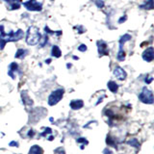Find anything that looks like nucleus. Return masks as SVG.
Wrapping results in <instances>:
<instances>
[{"label":"nucleus","instance_id":"nucleus-1","mask_svg":"<svg viewBox=\"0 0 154 154\" xmlns=\"http://www.w3.org/2000/svg\"><path fill=\"white\" fill-rule=\"evenodd\" d=\"M24 37V32L21 29L17 31H11L10 33H6L4 31V26L0 24V50L4 49L7 42H17Z\"/></svg>","mask_w":154,"mask_h":154},{"label":"nucleus","instance_id":"nucleus-2","mask_svg":"<svg viewBox=\"0 0 154 154\" xmlns=\"http://www.w3.org/2000/svg\"><path fill=\"white\" fill-rule=\"evenodd\" d=\"M42 38V34L40 33L38 28L31 26L27 29L26 32V43L28 45H36L40 43Z\"/></svg>","mask_w":154,"mask_h":154},{"label":"nucleus","instance_id":"nucleus-3","mask_svg":"<svg viewBox=\"0 0 154 154\" xmlns=\"http://www.w3.org/2000/svg\"><path fill=\"white\" fill-rule=\"evenodd\" d=\"M65 94V90L64 89H57L55 91H53L50 94V95L48 96V105L50 106H54L56 105L59 101L63 98Z\"/></svg>","mask_w":154,"mask_h":154},{"label":"nucleus","instance_id":"nucleus-4","mask_svg":"<svg viewBox=\"0 0 154 154\" xmlns=\"http://www.w3.org/2000/svg\"><path fill=\"white\" fill-rule=\"evenodd\" d=\"M139 99L144 104H153L154 99H153V94L150 90L147 88H143L141 91V94H139Z\"/></svg>","mask_w":154,"mask_h":154},{"label":"nucleus","instance_id":"nucleus-5","mask_svg":"<svg viewBox=\"0 0 154 154\" xmlns=\"http://www.w3.org/2000/svg\"><path fill=\"white\" fill-rule=\"evenodd\" d=\"M22 4L28 11L31 12H41L42 10V4L38 2L37 0H29L27 2H23Z\"/></svg>","mask_w":154,"mask_h":154},{"label":"nucleus","instance_id":"nucleus-6","mask_svg":"<svg viewBox=\"0 0 154 154\" xmlns=\"http://www.w3.org/2000/svg\"><path fill=\"white\" fill-rule=\"evenodd\" d=\"M96 45H97V50H98V55L99 57H102V56H108L109 55V47L107 42L100 40L97 41L96 42Z\"/></svg>","mask_w":154,"mask_h":154},{"label":"nucleus","instance_id":"nucleus-7","mask_svg":"<svg viewBox=\"0 0 154 154\" xmlns=\"http://www.w3.org/2000/svg\"><path fill=\"white\" fill-rule=\"evenodd\" d=\"M142 56H143V61H146L147 63L152 62L154 60V49H153V47L150 46V47L146 48V49L143 51Z\"/></svg>","mask_w":154,"mask_h":154},{"label":"nucleus","instance_id":"nucleus-8","mask_svg":"<svg viewBox=\"0 0 154 154\" xmlns=\"http://www.w3.org/2000/svg\"><path fill=\"white\" fill-rule=\"evenodd\" d=\"M114 75L116 76V78L120 80V81H123L126 79L127 77V73L122 67L120 66H116L115 69H114Z\"/></svg>","mask_w":154,"mask_h":154},{"label":"nucleus","instance_id":"nucleus-9","mask_svg":"<svg viewBox=\"0 0 154 154\" xmlns=\"http://www.w3.org/2000/svg\"><path fill=\"white\" fill-rule=\"evenodd\" d=\"M6 4L8 5L9 11H14V10H18L21 6L20 0H4Z\"/></svg>","mask_w":154,"mask_h":154},{"label":"nucleus","instance_id":"nucleus-10","mask_svg":"<svg viewBox=\"0 0 154 154\" xmlns=\"http://www.w3.org/2000/svg\"><path fill=\"white\" fill-rule=\"evenodd\" d=\"M69 106L72 110H79L84 106V102L81 99H74L70 101Z\"/></svg>","mask_w":154,"mask_h":154},{"label":"nucleus","instance_id":"nucleus-11","mask_svg":"<svg viewBox=\"0 0 154 154\" xmlns=\"http://www.w3.org/2000/svg\"><path fill=\"white\" fill-rule=\"evenodd\" d=\"M21 100H22L23 104L26 105V106H32L33 105V100L29 97L28 93L26 91H21Z\"/></svg>","mask_w":154,"mask_h":154},{"label":"nucleus","instance_id":"nucleus-12","mask_svg":"<svg viewBox=\"0 0 154 154\" xmlns=\"http://www.w3.org/2000/svg\"><path fill=\"white\" fill-rule=\"evenodd\" d=\"M18 70V65L17 63H11V64L9 65V71H8V75L11 76L13 79L16 78V76L14 75V73L16 71Z\"/></svg>","mask_w":154,"mask_h":154},{"label":"nucleus","instance_id":"nucleus-13","mask_svg":"<svg viewBox=\"0 0 154 154\" xmlns=\"http://www.w3.org/2000/svg\"><path fill=\"white\" fill-rule=\"evenodd\" d=\"M131 35H129V34H124L123 36H122V38H119V49H122V48L123 47V45L126 42L128 41H131Z\"/></svg>","mask_w":154,"mask_h":154},{"label":"nucleus","instance_id":"nucleus-14","mask_svg":"<svg viewBox=\"0 0 154 154\" xmlns=\"http://www.w3.org/2000/svg\"><path fill=\"white\" fill-rule=\"evenodd\" d=\"M107 87H108V89L112 91L113 94H116V93H118V90H119V85L116 83L115 81H109L108 83H107Z\"/></svg>","mask_w":154,"mask_h":154},{"label":"nucleus","instance_id":"nucleus-15","mask_svg":"<svg viewBox=\"0 0 154 154\" xmlns=\"http://www.w3.org/2000/svg\"><path fill=\"white\" fill-rule=\"evenodd\" d=\"M28 154H43V149L41 146H37V144H35V146H31Z\"/></svg>","mask_w":154,"mask_h":154},{"label":"nucleus","instance_id":"nucleus-16","mask_svg":"<svg viewBox=\"0 0 154 154\" xmlns=\"http://www.w3.org/2000/svg\"><path fill=\"white\" fill-rule=\"evenodd\" d=\"M51 55L55 58H60L62 56V51L58 45H53L51 49Z\"/></svg>","mask_w":154,"mask_h":154},{"label":"nucleus","instance_id":"nucleus-17","mask_svg":"<svg viewBox=\"0 0 154 154\" xmlns=\"http://www.w3.org/2000/svg\"><path fill=\"white\" fill-rule=\"evenodd\" d=\"M28 53V51L26 49H23V48H19V49H17V51L16 52V55H14V57L17 58V59H23L24 57H25V55Z\"/></svg>","mask_w":154,"mask_h":154},{"label":"nucleus","instance_id":"nucleus-18","mask_svg":"<svg viewBox=\"0 0 154 154\" xmlns=\"http://www.w3.org/2000/svg\"><path fill=\"white\" fill-rule=\"evenodd\" d=\"M139 8L143 10H153V0H147L146 3L143 5H141Z\"/></svg>","mask_w":154,"mask_h":154},{"label":"nucleus","instance_id":"nucleus-19","mask_svg":"<svg viewBox=\"0 0 154 154\" xmlns=\"http://www.w3.org/2000/svg\"><path fill=\"white\" fill-rule=\"evenodd\" d=\"M117 59L119 62L124 61V59H125V52L123 51V48H122V49H119L118 55H117Z\"/></svg>","mask_w":154,"mask_h":154},{"label":"nucleus","instance_id":"nucleus-20","mask_svg":"<svg viewBox=\"0 0 154 154\" xmlns=\"http://www.w3.org/2000/svg\"><path fill=\"white\" fill-rule=\"evenodd\" d=\"M105 115L108 117V119H109V125H112V122H113V119H114V118H115V114H114L111 110H107V111H106Z\"/></svg>","mask_w":154,"mask_h":154},{"label":"nucleus","instance_id":"nucleus-21","mask_svg":"<svg viewBox=\"0 0 154 154\" xmlns=\"http://www.w3.org/2000/svg\"><path fill=\"white\" fill-rule=\"evenodd\" d=\"M127 143L129 144V146H132L134 147H136V148H139L140 147V143L137 139H131L130 141L127 142Z\"/></svg>","mask_w":154,"mask_h":154},{"label":"nucleus","instance_id":"nucleus-22","mask_svg":"<svg viewBox=\"0 0 154 154\" xmlns=\"http://www.w3.org/2000/svg\"><path fill=\"white\" fill-rule=\"evenodd\" d=\"M106 142L109 144V146H112L114 147H117V144L115 143V141L112 139V137L110 136V135H107V138H106Z\"/></svg>","mask_w":154,"mask_h":154},{"label":"nucleus","instance_id":"nucleus-23","mask_svg":"<svg viewBox=\"0 0 154 154\" xmlns=\"http://www.w3.org/2000/svg\"><path fill=\"white\" fill-rule=\"evenodd\" d=\"M45 31L46 33H48V34H56L57 36H61V35H62V33H63L62 31H51L48 26H45Z\"/></svg>","mask_w":154,"mask_h":154},{"label":"nucleus","instance_id":"nucleus-24","mask_svg":"<svg viewBox=\"0 0 154 154\" xmlns=\"http://www.w3.org/2000/svg\"><path fill=\"white\" fill-rule=\"evenodd\" d=\"M41 41H42V42L40 45V46H41V47H43V46H45V45H46V43H47V41H48V35H47V34H45V35L42 36Z\"/></svg>","mask_w":154,"mask_h":154},{"label":"nucleus","instance_id":"nucleus-25","mask_svg":"<svg viewBox=\"0 0 154 154\" xmlns=\"http://www.w3.org/2000/svg\"><path fill=\"white\" fill-rule=\"evenodd\" d=\"M77 143H82V144H85V146H87V144L89 143V141L87 139H85V138H79V139H77Z\"/></svg>","mask_w":154,"mask_h":154},{"label":"nucleus","instance_id":"nucleus-26","mask_svg":"<svg viewBox=\"0 0 154 154\" xmlns=\"http://www.w3.org/2000/svg\"><path fill=\"white\" fill-rule=\"evenodd\" d=\"M52 133V130H51V128H49V127H46V128H45V131H43L42 134H41V136L42 137H45V135H47V134H51Z\"/></svg>","mask_w":154,"mask_h":154},{"label":"nucleus","instance_id":"nucleus-27","mask_svg":"<svg viewBox=\"0 0 154 154\" xmlns=\"http://www.w3.org/2000/svg\"><path fill=\"white\" fill-rule=\"evenodd\" d=\"M74 29H76V30L78 31V34H83V33H84V31H85L84 27L82 26V25H77V26H75V27H74Z\"/></svg>","mask_w":154,"mask_h":154},{"label":"nucleus","instance_id":"nucleus-28","mask_svg":"<svg viewBox=\"0 0 154 154\" xmlns=\"http://www.w3.org/2000/svg\"><path fill=\"white\" fill-rule=\"evenodd\" d=\"M95 4H96V6H97L98 8H100V9H102L104 7V2L102 1V0H96Z\"/></svg>","mask_w":154,"mask_h":154},{"label":"nucleus","instance_id":"nucleus-29","mask_svg":"<svg viewBox=\"0 0 154 154\" xmlns=\"http://www.w3.org/2000/svg\"><path fill=\"white\" fill-rule=\"evenodd\" d=\"M78 50L81 51V52H85L87 51V45H80L78 46Z\"/></svg>","mask_w":154,"mask_h":154},{"label":"nucleus","instance_id":"nucleus-30","mask_svg":"<svg viewBox=\"0 0 154 154\" xmlns=\"http://www.w3.org/2000/svg\"><path fill=\"white\" fill-rule=\"evenodd\" d=\"M126 19H127V17H126V16H123V17H122V18H119V24H122V22H124L125 20H126Z\"/></svg>","mask_w":154,"mask_h":154},{"label":"nucleus","instance_id":"nucleus-31","mask_svg":"<svg viewBox=\"0 0 154 154\" xmlns=\"http://www.w3.org/2000/svg\"><path fill=\"white\" fill-rule=\"evenodd\" d=\"M152 81H153V77H147V78H146V80H144V82H146V84H150Z\"/></svg>","mask_w":154,"mask_h":154},{"label":"nucleus","instance_id":"nucleus-32","mask_svg":"<svg viewBox=\"0 0 154 154\" xmlns=\"http://www.w3.org/2000/svg\"><path fill=\"white\" fill-rule=\"evenodd\" d=\"M34 135H35V131H34L33 129H30V130H29V131H28V136H29V137H33Z\"/></svg>","mask_w":154,"mask_h":154},{"label":"nucleus","instance_id":"nucleus-33","mask_svg":"<svg viewBox=\"0 0 154 154\" xmlns=\"http://www.w3.org/2000/svg\"><path fill=\"white\" fill-rule=\"evenodd\" d=\"M10 146H18V143L17 142H11Z\"/></svg>","mask_w":154,"mask_h":154},{"label":"nucleus","instance_id":"nucleus-34","mask_svg":"<svg viewBox=\"0 0 154 154\" xmlns=\"http://www.w3.org/2000/svg\"><path fill=\"white\" fill-rule=\"evenodd\" d=\"M45 63H46V64H50V63H51V59H47V60H45Z\"/></svg>","mask_w":154,"mask_h":154},{"label":"nucleus","instance_id":"nucleus-35","mask_svg":"<svg viewBox=\"0 0 154 154\" xmlns=\"http://www.w3.org/2000/svg\"><path fill=\"white\" fill-rule=\"evenodd\" d=\"M72 58H73L74 60H78V59H79V58H78V57H76V56H73V57H72Z\"/></svg>","mask_w":154,"mask_h":154},{"label":"nucleus","instance_id":"nucleus-36","mask_svg":"<svg viewBox=\"0 0 154 154\" xmlns=\"http://www.w3.org/2000/svg\"><path fill=\"white\" fill-rule=\"evenodd\" d=\"M66 67H67V69H69V67H71V65L70 64H67L66 65Z\"/></svg>","mask_w":154,"mask_h":154},{"label":"nucleus","instance_id":"nucleus-37","mask_svg":"<svg viewBox=\"0 0 154 154\" xmlns=\"http://www.w3.org/2000/svg\"><path fill=\"white\" fill-rule=\"evenodd\" d=\"M51 1H54V0H51Z\"/></svg>","mask_w":154,"mask_h":154}]
</instances>
